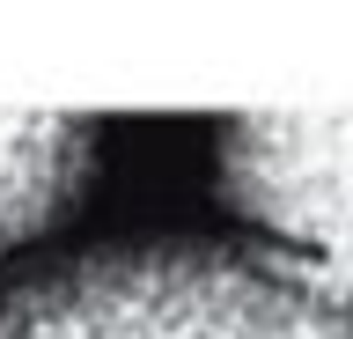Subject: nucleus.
<instances>
[{
    "mask_svg": "<svg viewBox=\"0 0 353 339\" xmlns=\"http://www.w3.org/2000/svg\"><path fill=\"white\" fill-rule=\"evenodd\" d=\"M221 192L272 251L353 273V111H243L221 126Z\"/></svg>",
    "mask_w": 353,
    "mask_h": 339,
    "instance_id": "obj_2",
    "label": "nucleus"
},
{
    "mask_svg": "<svg viewBox=\"0 0 353 339\" xmlns=\"http://www.w3.org/2000/svg\"><path fill=\"white\" fill-rule=\"evenodd\" d=\"M96 177V126L66 111H15L0 118V258L52 222H66V206L81 200V184Z\"/></svg>",
    "mask_w": 353,
    "mask_h": 339,
    "instance_id": "obj_3",
    "label": "nucleus"
},
{
    "mask_svg": "<svg viewBox=\"0 0 353 339\" xmlns=\"http://www.w3.org/2000/svg\"><path fill=\"white\" fill-rule=\"evenodd\" d=\"M0 339H353V273L272 244H110L0 288Z\"/></svg>",
    "mask_w": 353,
    "mask_h": 339,
    "instance_id": "obj_1",
    "label": "nucleus"
}]
</instances>
